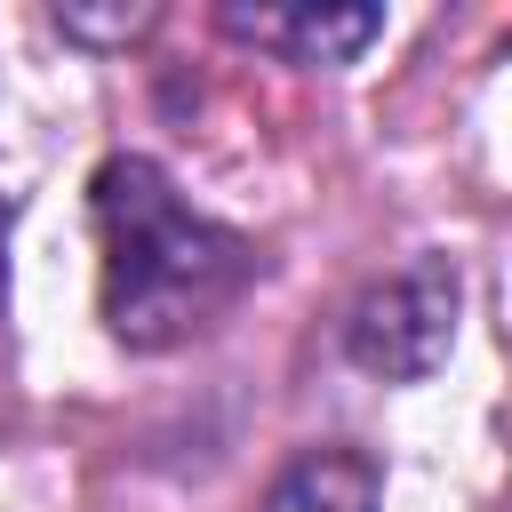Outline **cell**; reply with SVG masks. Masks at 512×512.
<instances>
[{
    "label": "cell",
    "mask_w": 512,
    "mask_h": 512,
    "mask_svg": "<svg viewBox=\"0 0 512 512\" xmlns=\"http://www.w3.org/2000/svg\"><path fill=\"white\" fill-rule=\"evenodd\" d=\"M88 224H96V304H104L112 344H128V352L192 344L256 280V240L232 232L224 216L192 208L176 192V176L144 152L96 160Z\"/></svg>",
    "instance_id": "obj_1"
},
{
    "label": "cell",
    "mask_w": 512,
    "mask_h": 512,
    "mask_svg": "<svg viewBox=\"0 0 512 512\" xmlns=\"http://www.w3.org/2000/svg\"><path fill=\"white\" fill-rule=\"evenodd\" d=\"M456 320H464L456 256H408L344 312V360L376 384H424L456 352Z\"/></svg>",
    "instance_id": "obj_2"
},
{
    "label": "cell",
    "mask_w": 512,
    "mask_h": 512,
    "mask_svg": "<svg viewBox=\"0 0 512 512\" xmlns=\"http://www.w3.org/2000/svg\"><path fill=\"white\" fill-rule=\"evenodd\" d=\"M224 32L288 64H352L384 32V8H224Z\"/></svg>",
    "instance_id": "obj_3"
},
{
    "label": "cell",
    "mask_w": 512,
    "mask_h": 512,
    "mask_svg": "<svg viewBox=\"0 0 512 512\" xmlns=\"http://www.w3.org/2000/svg\"><path fill=\"white\" fill-rule=\"evenodd\" d=\"M256 512H384V464L368 448H344V440L296 448L264 480Z\"/></svg>",
    "instance_id": "obj_4"
},
{
    "label": "cell",
    "mask_w": 512,
    "mask_h": 512,
    "mask_svg": "<svg viewBox=\"0 0 512 512\" xmlns=\"http://www.w3.org/2000/svg\"><path fill=\"white\" fill-rule=\"evenodd\" d=\"M152 24V8H128V16H80V8H56V32L72 40H136Z\"/></svg>",
    "instance_id": "obj_5"
},
{
    "label": "cell",
    "mask_w": 512,
    "mask_h": 512,
    "mask_svg": "<svg viewBox=\"0 0 512 512\" xmlns=\"http://www.w3.org/2000/svg\"><path fill=\"white\" fill-rule=\"evenodd\" d=\"M0 296H8V200H0Z\"/></svg>",
    "instance_id": "obj_6"
}]
</instances>
